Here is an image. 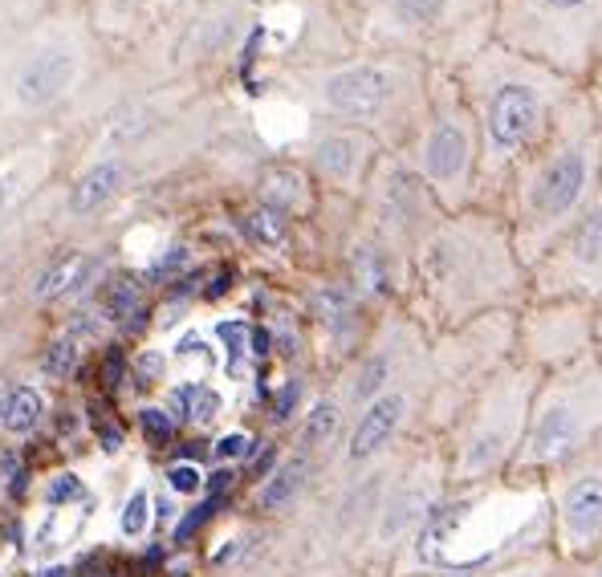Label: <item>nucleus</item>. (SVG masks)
I'll use <instances>...</instances> for the list:
<instances>
[{"label": "nucleus", "instance_id": "obj_8", "mask_svg": "<svg viewBox=\"0 0 602 577\" xmlns=\"http://www.w3.org/2000/svg\"><path fill=\"white\" fill-rule=\"evenodd\" d=\"M541 484L550 521V553L558 561H582L602 549V435L578 456L550 468Z\"/></svg>", "mask_w": 602, "mask_h": 577}, {"label": "nucleus", "instance_id": "obj_1", "mask_svg": "<svg viewBox=\"0 0 602 577\" xmlns=\"http://www.w3.org/2000/svg\"><path fill=\"white\" fill-rule=\"evenodd\" d=\"M448 74L472 110L476 139H480L476 208L497 212L517 163L541 143L558 110L582 86L554 74L550 66H541L533 57L505 49L501 41L480 45L468 61H460Z\"/></svg>", "mask_w": 602, "mask_h": 577}, {"label": "nucleus", "instance_id": "obj_14", "mask_svg": "<svg viewBox=\"0 0 602 577\" xmlns=\"http://www.w3.org/2000/svg\"><path fill=\"white\" fill-rule=\"evenodd\" d=\"M74 78V53L70 49H41L37 57H29L21 74H17V98L25 106H49L62 94Z\"/></svg>", "mask_w": 602, "mask_h": 577}, {"label": "nucleus", "instance_id": "obj_37", "mask_svg": "<svg viewBox=\"0 0 602 577\" xmlns=\"http://www.w3.org/2000/svg\"><path fill=\"white\" fill-rule=\"evenodd\" d=\"M594 309H598V346H602V297H598V305H594Z\"/></svg>", "mask_w": 602, "mask_h": 577}, {"label": "nucleus", "instance_id": "obj_5", "mask_svg": "<svg viewBox=\"0 0 602 577\" xmlns=\"http://www.w3.org/2000/svg\"><path fill=\"white\" fill-rule=\"evenodd\" d=\"M537 382L541 374L513 358L480 382L472 399H464L460 427L452 439V468H448V480L456 488H485L509 480L525 439Z\"/></svg>", "mask_w": 602, "mask_h": 577}, {"label": "nucleus", "instance_id": "obj_9", "mask_svg": "<svg viewBox=\"0 0 602 577\" xmlns=\"http://www.w3.org/2000/svg\"><path fill=\"white\" fill-rule=\"evenodd\" d=\"M428 90L432 86L419 74L395 66V61H383V57L346 61V66H334L314 82V98L322 102V110L350 126L391 122L407 98L424 102Z\"/></svg>", "mask_w": 602, "mask_h": 577}, {"label": "nucleus", "instance_id": "obj_16", "mask_svg": "<svg viewBox=\"0 0 602 577\" xmlns=\"http://www.w3.org/2000/svg\"><path fill=\"white\" fill-rule=\"evenodd\" d=\"M346 427V403L338 399H318L306 415H301V427H297V456L314 460L318 452H326V447L338 443Z\"/></svg>", "mask_w": 602, "mask_h": 577}, {"label": "nucleus", "instance_id": "obj_15", "mask_svg": "<svg viewBox=\"0 0 602 577\" xmlns=\"http://www.w3.org/2000/svg\"><path fill=\"white\" fill-rule=\"evenodd\" d=\"M367 163V143L358 131H326L314 143V167L334 183H354Z\"/></svg>", "mask_w": 602, "mask_h": 577}, {"label": "nucleus", "instance_id": "obj_28", "mask_svg": "<svg viewBox=\"0 0 602 577\" xmlns=\"http://www.w3.org/2000/svg\"><path fill=\"white\" fill-rule=\"evenodd\" d=\"M139 423H143V435H147L151 447H163V443H171V435H175L171 415H163L159 407H147V411L139 415Z\"/></svg>", "mask_w": 602, "mask_h": 577}, {"label": "nucleus", "instance_id": "obj_24", "mask_svg": "<svg viewBox=\"0 0 602 577\" xmlns=\"http://www.w3.org/2000/svg\"><path fill=\"white\" fill-rule=\"evenodd\" d=\"M102 313L114 317V322H131V317L143 313V289L135 281H110L102 293Z\"/></svg>", "mask_w": 602, "mask_h": 577}, {"label": "nucleus", "instance_id": "obj_26", "mask_svg": "<svg viewBox=\"0 0 602 577\" xmlns=\"http://www.w3.org/2000/svg\"><path fill=\"white\" fill-rule=\"evenodd\" d=\"M45 374L49 378H66L74 366H78V346H74V338H62V342H53L49 350H45Z\"/></svg>", "mask_w": 602, "mask_h": 577}, {"label": "nucleus", "instance_id": "obj_27", "mask_svg": "<svg viewBox=\"0 0 602 577\" xmlns=\"http://www.w3.org/2000/svg\"><path fill=\"white\" fill-rule=\"evenodd\" d=\"M45 500L49 504H78V500H86V484L74 472H62L45 484Z\"/></svg>", "mask_w": 602, "mask_h": 577}, {"label": "nucleus", "instance_id": "obj_36", "mask_svg": "<svg viewBox=\"0 0 602 577\" xmlns=\"http://www.w3.org/2000/svg\"><path fill=\"white\" fill-rule=\"evenodd\" d=\"M5 403H9V387L0 382V419H5Z\"/></svg>", "mask_w": 602, "mask_h": 577}, {"label": "nucleus", "instance_id": "obj_33", "mask_svg": "<svg viewBox=\"0 0 602 577\" xmlns=\"http://www.w3.org/2000/svg\"><path fill=\"white\" fill-rule=\"evenodd\" d=\"M123 370H127V358L118 354V350H110V354H106V366H102L106 387H118V382H123Z\"/></svg>", "mask_w": 602, "mask_h": 577}, {"label": "nucleus", "instance_id": "obj_13", "mask_svg": "<svg viewBox=\"0 0 602 577\" xmlns=\"http://www.w3.org/2000/svg\"><path fill=\"white\" fill-rule=\"evenodd\" d=\"M440 500H444V496H440L432 484H403V488H395V492L383 500V508H379L375 537H379V541H403V537L419 533V529H424V521L436 512Z\"/></svg>", "mask_w": 602, "mask_h": 577}, {"label": "nucleus", "instance_id": "obj_38", "mask_svg": "<svg viewBox=\"0 0 602 577\" xmlns=\"http://www.w3.org/2000/svg\"><path fill=\"white\" fill-rule=\"evenodd\" d=\"M0 200H5V191H0Z\"/></svg>", "mask_w": 602, "mask_h": 577}, {"label": "nucleus", "instance_id": "obj_25", "mask_svg": "<svg viewBox=\"0 0 602 577\" xmlns=\"http://www.w3.org/2000/svg\"><path fill=\"white\" fill-rule=\"evenodd\" d=\"M147 512H151V496L143 488L131 492V500L123 504V521H118V529H123L127 537H143L147 529Z\"/></svg>", "mask_w": 602, "mask_h": 577}, {"label": "nucleus", "instance_id": "obj_17", "mask_svg": "<svg viewBox=\"0 0 602 577\" xmlns=\"http://www.w3.org/2000/svg\"><path fill=\"white\" fill-rule=\"evenodd\" d=\"M123 179H127V167L118 163V159H102L98 167H90L78 183H74V191H70V212L74 216H90V212H98L118 187H123Z\"/></svg>", "mask_w": 602, "mask_h": 577}, {"label": "nucleus", "instance_id": "obj_32", "mask_svg": "<svg viewBox=\"0 0 602 577\" xmlns=\"http://www.w3.org/2000/svg\"><path fill=\"white\" fill-rule=\"evenodd\" d=\"M212 452H216V460H240V456H249V435H245V431L220 435Z\"/></svg>", "mask_w": 602, "mask_h": 577}, {"label": "nucleus", "instance_id": "obj_10", "mask_svg": "<svg viewBox=\"0 0 602 577\" xmlns=\"http://www.w3.org/2000/svg\"><path fill=\"white\" fill-rule=\"evenodd\" d=\"M598 350V309L590 301L529 297L517 309V362L550 374Z\"/></svg>", "mask_w": 602, "mask_h": 577}, {"label": "nucleus", "instance_id": "obj_11", "mask_svg": "<svg viewBox=\"0 0 602 577\" xmlns=\"http://www.w3.org/2000/svg\"><path fill=\"white\" fill-rule=\"evenodd\" d=\"M529 297H566V301L598 305L602 297V191L529 265Z\"/></svg>", "mask_w": 602, "mask_h": 577}, {"label": "nucleus", "instance_id": "obj_21", "mask_svg": "<svg viewBox=\"0 0 602 577\" xmlns=\"http://www.w3.org/2000/svg\"><path fill=\"white\" fill-rule=\"evenodd\" d=\"M171 411L175 419H196V423H212L220 415V395L208 387V382H188V387L171 391Z\"/></svg>", "mask_w": 602, "mask_h": 577}, {"label": "nucleus", "instance_id": "obj_20", "mask_svg": "<svg viewBox=\"0 0 602 577\" xmlns=\"http://www.w3.org/2000/svg\"><path fill=\"white\" fill-rule=\"evenodd\" d=\"M310 464H314V460L293 456V460H285L277 472H269V476L261 480V488H257V504H261V512H281V508H285V504L301 492V484H306Z\"/></svg>", "mask_w": 602, "mask_h": 577}, {"label": "nucleus", "instance_id": "obj_23", "mask_svg": "<svg viewBox=\"0 0 602 577\" xmlns=\"http://www.w3.org/2000/svg\"><path fill=\"white\" fill-rule=\"evenodd\" d=\"M240 228L249 232V240H253V244L281 248V244H285V232H289V220H285V212H277V208L261 204V208H253L245 220H240Z\"/></svg>", "mask_w": 602, "mask_h": 577}, {"label": "nucleus", "instance_id": "obj_30", "mask_svg": "<svg viewBox=\"0 0 602 577\" xmlns=\"http://www.w3.org/2000/svg\"><path fill=\"white\" fill-rule=\"evenodd\" d=\"M167 484H171L175 492H184V496H196V492L204 488V476H200L196 464H171V468H167Z\"/></svg>", "mask_w": 602, "mask_h": 577}, {"label": "nucleus", "instance_id": "obj_6", "mask_svg": "<svg viewBox=\"0 0 602 577\" xmlns=\"http://www.w3.org/2000/svg\"><path fill=\"white\" fill-rule=\"evenodd\" d=\"M493 41L590 86L602 74V0H497Z\"/></svg>", "mask_w": 602, "mask_h": 577}, {"label": "nucleus", "instance_id": "obj_4", "mask_svg": "<svg viewBox=\"0 0 602 577\" xmlns=\"http://www.w3.org/2000/svg\"><path fill=\"white\" fill-rule=\"evenodd\" d=\"M602 435V346L541 374L509 480L537 484Z\"/></svg>", "mask_w": 602, "mask_h": 577}, {"label": "nucleus", "instance_id": "obj_12", "mask_svg": "<svg viewBox=\"0 0 602 577\" xmlns=\"http://www.w3.org/2000/svg\"><path fill=\"white\" fill-rule=\"evenodd\" d=\"M411 411H415V399H411V391L403 387V382H395L391 391H383L367 407H358V415L350 423V435L342 443V460L350 468H363V464L379 460L387 447L399 439V431L411 419Z\"/></svg>", "mask_w": 602, "mask_h": 577}, {"label": "nucleus", "instance_id": "obj_19", "mask_svg": "<svg viewBox=\"0 0 602 577\" xmlns=\"http://www.w3.org/2000/svg\"><path fill=\"white\" fill-rule=\"evenodd\" d=\"M98 269V261L90 252H66V256H57V261L49 269H41L37 285H33V297L37 301H53V297H62V293H74L78 285L90 281V273Z\"/></svg>", "mask_w": 602, "mask_h": 577}, {"label": "nucleus", "instance_id": "obj_29", "mask_svg": "<svg viewBox=\"0 0 602 577\" xmlns=\"http://www.w3.org/2000/svg\"><path fill=\"white\" fill-rule=\"evenodd\" d=\"M220 338L228 346V366L240 370V358H245V342H249V326L245 322H224L220 326Z\"/></svg>", "mask_w": 602, "mask_h": 577}, {"label": "nucleus", "instance_id": "obj_3", "mask_svg": "<svg viewBox=\"0 0 602 577\" xmlns=\"http://www.w3.org/2000/svg\"><path fill=\"white\" fill-rule=\"evenodd\" d=\"M415 269L444 330L485 313H517L529 301V269L493 208L448 212L419 240Z\"/></svg>", "mask_w": 602, "mask_h": 577}, {"label": "nucleus", "instance_id": "obj_18", "mask_svg": "<svg viewBox=\"0 0 602 577\" xmlns=\"http://www.w3.org/2000/svg\"><path fill=\"white\" fill-rule=\"evenodd\" d=\"M358 301H363V297H358L346 281L342 285H322L318 293H314V317H318V326L330 334V338H350L354 334V317H358Z\"/></svg>", "mask_w": 602, "mask_h": 577}, {"label": "nucleus", "instance_id": "obj_35", "mask_svg": "<svg viewBox=\"0 0 602 577\" xmlns=\"http://www.w3.org/2000/svg\"><path fill=\"white\" fill-rule=\"evenodd\" d=\"M586 90H590V98H594V106H598V118H602V74H598V78H594Z\"/></svg>", "mask_w": 602, "mask_h": 577}, {"label": "nucleus", "instance_id": "obj_2", "mask_svg": "<svg viewBox=\"0 0 602 577\" xmlns=\"http://www.w3.org/2000/svg\"><path fill=\"white\" fill-rule=\"evenodd\" d=\"M602 191V118L590 90H574L541 143L517 163L501 216L525 269L546 252Z\"/></svg>", "mask_w": 602, "mask_h": 577}, {"label": "nucleus", "instance_id": "obj_7", "mask_svg": "<svg viewBox=\"0 0 602 577\" xmlns=\"http://www.w3.org/2000/svg\"><path fill=\"white\" fill-rule=\"evenodd\" d=\"M411 171L424 179V187L436 196L440 208H448V212L476 208L480 139H476L472 110H468L460 86L452 82V74H444L432 86V110L419 122Z\"/></svg>", "mask_w": 602, "mask_h": 577}, {"label": "nucleus", "instance_id": "obj_34", "mask_svg": "<svg viewBox=\"0 0 602 577\" xmlns=\"http://www.w3.org/2000/svg\"><path fill=\"white\" fill-rule=\"evenodd\" d=\"M159 370H163V358H159V354H147V358L139 362V374H143V378H155Z\"/></svg>", "mask_w": 602, "mask_h": 577}, {"label": "nucleus", "instance_id": "obj_22", "mask_svg": "<svg viewBox=\"0 0 602 577\" xmlns=\"http://www.w3.org/2000/svg\"><path fill=\"white\" fill-rule=\"evenodd\" d=\"M41 411H45V403H41V395L33 391V387H9V403H5V431H13V435H25V431H33L37 423H41Z\"/></svg>", "mask_w": 602, "mask_h": 577}, {"label": "nucleus", "instance_id": "obj_31", "mask_svg": "<svg viewBox=\"0 0 602 577\" xmlns=\"http://www.w3.org/2000/svg\"><path fill=\"white\" fill-rule=\"evenodd\" d=\"M554 577H602V549L582 557V561H558L554 557Z\"/></svg>", "mask_w": 602, "mask_h": 577}]
</instances>
